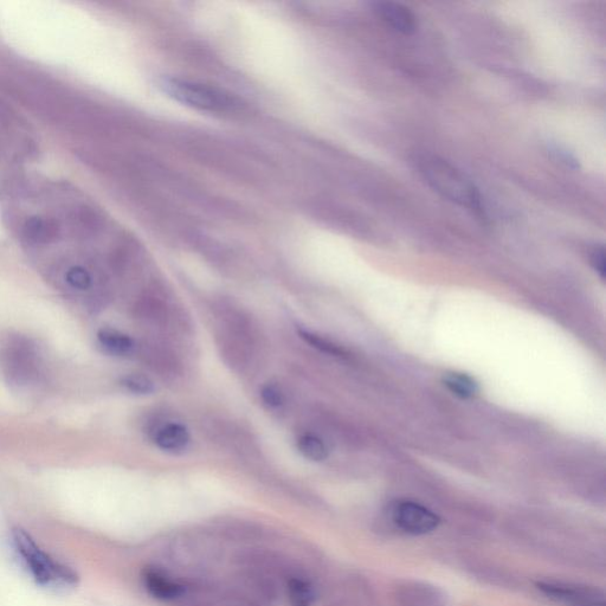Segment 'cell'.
Wrapping results in <instances>:
<instances>
[{"label":"cell","instance_id":"obj_16","mask_svg":"<svg viewBox=\"0 0 606 606\" xmlns=\"http://www.w3.org/2000/svg\"><path fill=\"white\" fill-rule=\"evenodd\" d=\"M299 334L301 339L305 340L306 343L311 345L312 347L317 348V350H319L320 352L330 354V356L333 357H346V352L345 350H343V348H341L337 344L332 343L331 340L321 337V335L319 334L303 330V328H300Z\"/></svg>","mask_w":606,"mask_h":606},{"label":"cell","instance_id":"obj_21","mask_svg":"<svg viewBox=\"0 0 606 606\" xmlns=\"http://www.w3.org/2000/svg\"><path fill=\"white\" fill-rule=\"evenodd\" d=\"M591 262H592L593 268L596 269V272L599 274V276H601L602 279H604L606 270H605V251H604L603 247H597L595 250L592 251Z\"/></svg>","mask_w":606,"mask_h":606},{"label":"cell","instance_id":"obj_8","mask_svg":"<svg viewBox=\"0 0 606 606\" xmlns=\"http://www.w3.org/2000/svg\"><path fill=\"white\" fill-rule=\"evenodd\" d=\"M191 437L189 430L183 424L169 423L158 429L154 434V443L161 450L178 453L188 448Z\"/></svg>","mask_w":606,"mask_h":606},{"label":"cell","instance_id":"obj_9","mask_svg":"<svg viewBox=\"0 0 606 606\" xmlns=\"http://www.w3.org/2000/svg\"><path fill=\"white\" fill-rule=\"evenodd\" d=\"M23 234L30 243H49L55 240L58 225L53 218L31 217L24 224Z\"/></svg>","mask_w":606,"mask_h":606},{"label":"cell","instance_id":"obj_6","mask_svg":"<svg viewBox=\"0 0 606 606\" xmlns=\"http://www.w3.org/2000/svg\"><path fill=\"white\" fill-rule=\"evenodd\" d=\"M145 589L159 601H178L183 595L184 584L177 582L163 570L148 566L143 571Z\"/></svg>","mask_w":606,"mask_h":606},{"label":"cell","instance_id":"obj_19","mask_svg":"<svg viewBox=\"0 0 606 606\" xmlns=\"http://www.w3.org/2000/svg\"><path fill=\"white\" fill-rule=\"evenodd\" d=\"M261 398L263 403L268 405L269 408H280L286 401L285 393H283L280 386L270 383L263 386Z\"/></svg>","mask_w":606,"mask_h":606},{"label":"cell","instance_id":"obj_13","mask_svg":"<svg viewBox=\"0 0 606 606\" xmlns=\"http://www.w3.org/2000/svg\"><path fill=\"white\" fill-rule=\"evenodd\" d=\"M402 598L404 606H443L438 592L425 585L409 586L404 590Z\"/></svg>","mask_w":606,"mask_h":606},{"label":"cell","instance_id":"obj_15","mask_svg":"<svg viewBox=\"0 0 606 606\" xmlns=\"http://www.w3.org/2000/svg\"><path fill=\"white\" fill-rule=\"evenodd\" d=\"M444 385L454 393L455 396L462 399L473 398L479 392V386L474 380L462 373H449L444 377Z\"/></svg>","mask_w":606,"mask_h":606},{"label":"cell","instance_id":"obj_12","mask_svg":"<svg viewBox=\"0 0 606 606\" xmlns=\"http://www.w3.org/2000/svg\"><path fill=\"white\" fill-rule=\"evenodd\" d=\"M286 590L290 606H312L315 591L312 583L306 577L300 575L289 576Z\"/></svg>","mask_w":606,"mask_h":606},{"label":"cell","instance_id":"obj_10","mask_svg":"<svg viewBox=\"0 0 606 606\" xmlns=\"http://www.w3.org/2000/svg\"><path fill=\"white\" fill-rule=\"evenodd\" d=\"M143 357L146 364L152 367V370L161 373V375L170 376L178 372L179 364L176 357L163 346L157 344L146 345Z\"/></svg>","mask_w":606,"mask_h":606},{"label":"cell","instance_id":"obj_7","mask_svg":"<svg viewBox=\"0 0 606 606\" xmlns=\"http://www.w3.org/2000/svg\"><path fill=\"white\" fill-rule=\"evenodd\" d=\"M375 11L393 30L408 36L415 34L417 18L405 5L396 2H378L375 4Z\"/></svg>","mask_w":606,"mask_h":606},{"label":"cell","instance_id":"obj_17","mask_svg":"<svg viewBox=\"0 0 606 606\" xmlns=\"http://www.w3.org/2000/svg\"><path fill=\"white\" fill-rule=\"evenodd\" d=\"M121 385L127 391L135 393V395H150L154 391V383L150 378L139 373L125 376L121 379Z\"/></svg>","mask_w":606,"mask_h":606},{"label":"cell","instance_id":"obj_11","mask_svg":"<svg viewBox=\"0 0 606 606\" xmlns=\"http://www.w3.org/2000/svg\"><path fill=\"white\" fill-rule=\"evenodd\" d=\"M98 339L103 350L113 356H128L135 348L134 340L130 335L111 330V328H103L98 334Z\"/></svg>","mask_w":606,"mask_h":606},{"label":"cell","instance_id":"obj_18","mask_svg":"<svg viewBox=\"0 0 606 606\" xmlns=\"http://www.w3.org/2000/svg\"><path fill=\"white\" fill-rule=\"evenodd\" d=\"M66 279L69 286L77 290H87L92 286V276L82 267L70 268Z\"/></svg>","mask_w":606,"mask_h":606},{"label":"cell","instance_id":"obj_5","mask_svg":"<svg viewBox=\"0 0 606 606\" xmlns=\"http://www.w3.org/2000/svg\"><path fill=\"white\" fill-rule=\"evenodd\" d=\"M392 520L399 530L425 535L437 530L441 519L431 509L414 501H399L392 509Z\"/></svg>","mask_w":606,"mask_h":606},{"label":"cell","instance_id":"obj_3","mask_svg":"<svg viewBox=\"0 0 606 606\" xmlns=\"http://www.w3.org/2000/svg\"><path fill=\"white\" fill-rule=\"evenodd\" d=\"M158 86L173 100L201 111L225 112L237 105L230 94L202 83L177 79V77H161Z\"/></svg>","mask_w":606,"mask_h":606},{"label":"cell","instance_id":"obj_14","mask_svg":"<svg viewBox=\"0 0 606 606\" xmlns=\"http://www.w3.org/2000/svg\"><path fill=\"white\" fill-rule=\"evenodd\" d=\"M301 455L313 462L325 461L328 457V447L324 440L314 434H302L296 441Z\"/></svg>","mask_w":606,"mask_h":606},{"label":"cell","instance_id":"obj_20","mask_svg":"<svg viewBox=\"0 0 606 606\" xmlns=\"http://www.w3.org/2000/svg\"><path fill=\"white\" fill-rule=\"evenodd\" d=\"M549 151L551 154H553L554 158L560 161V163L572 167V169H576V167H578L577 159L573 157L572 154L564 150L563 147L551 146L549 147Z\"/></svg>","mask_w":606,"mask_h":606},{"label":"cell","instance_id":"obj_1","mask_svg":"<svg viewBox=\"0 0 606 606\" xmlns=\"http://www.w3.org/2000/svg\"><path fill=\"white\" fill-rule=\"evenodd\" d=\"M419 172L437 193L448 201L485 216L479 190L466 174L440 157L425 156L418 161Z\"/></svg>","mask_w":606,"mask_h":606},{"label":"cell","instance_id":"obj_4","mask_svg":"<svg viewBox=\"0 0 606 606\" xmlns=\"http://www.w3.org/2000/svg\"><path fill=\"white\" fill-rule=\"evenodd\" d=\"M538 590L552 602L563 606H606L605 593L588 585L543 580Z\"/></svg>","mask_w":606,"mask_h":606},{"label":"cell","instance_id":"obj_2","mask_svg":"<svg viewBox=\"0 0 606 606\" xmlns=\"http://www.w3.org/2000/svg\"><path fill=\"white\" fill-rule=\"evenodd\" d=\"M15 549L25 567L38 584L44 586H68L77 582L76 573L70 567L57 562L36 544L30 534L16 528L12 532Z\"/></svg>","mask_w":606,"mask_h":606}]
</instances>
